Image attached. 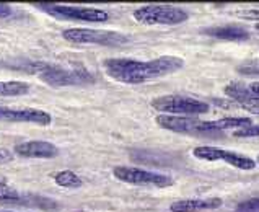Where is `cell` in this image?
Wrapping results in <instances>:
<instances>
[{"label":"cell","instance_id":"obj_1","mask_svg":"<svg viewBox=\"0 0 259 212\" xmlns=\"http://www.w3.org/2000/svg\"><path fill=\"white\" fill-rule=\"evenodd\" d=\"M184 61L178 56H160L152 61H136L129 57H111L103 62L106 74L121 83L140 85L149 80L166 77L183 69Z\"/></svg>","mask_w":259,"mask_h":212},{"label":"cell","instance_id":"obj_2","mask_svg":"<svg viewBox=\"0 0 259 212\" xmlns=\"http://www.w3.org/2000/svg\"><path fill=\"white\" fill-rule=\"evenodd\" d=\"M134 20L139 23L147 25V26H153V25H168V26H175V25H181L189 18V13L181 9V7H175V5H142L139 9L134 10Z\"/></svg>","mask_w":259,"mask_h":212},{"label":"cell","instance_id":"obj_3","mask_svg":"<svg viewBox=\"0 0 259 212\" xmlns=\"http://www.w3.org/2000/svg\"><path fill=\"white\" fill-rule=\"evenodd\" d=\"M152 108L161 114L171 116H199L209 111V105L197 98L183 97V95H163L152 100Z\"/></svg>","mask_w":259,"mask_h":212},{"label":"cell","instance_id":"obj_4","mask_svg":"<svg viewBox=\"0 0 259 212\" xmlns=\"http://www.w3.org/2000/svg\"><path fill=\"white\" fill-rule=\"evenodd\" d=\"M39 10L57 20L67 21H83V23H105L109 20V13L93 7H77V5H59V4H36Z\"/></svg>","mask_w":259,"mask_h":212},{"label":"cell","instance_id":"obj_5","mask_svg":"<svg viewBox=\"0 0 259 212\" xmlns=\"http://www.w3.org/2000/svg\"><path fill=\"white\" fill-rule=\"evenodd\" d=\"M62 38L73 45H98V46H122L129 39L117 31L92 30V28H69L62 31Z\"/></svg>","mask_w":259,"mask_h":212},{"label":"cell","instance_id":"obj_6","mask_svg":"<svg viewBox=\"0 0 259 212\" xmlns=\"http://www.w3.org/2000/svg\"><path fill=\"white\" fill-rule=\"evenodd\" d=\"M155 122L160 128L178 134L188 136H202V134H213L217 133L213 128V121H201L192 116H171V114H158Z\"/></svg>","mask_w":259,"mask_h":212},{"label":"cell","instance_id":"obj_7","mask_svg":"<svg viewBox=\"0 0 259 212\" xmlns=\"http://www.w3.org/2000/svg\"><path fill=\"white\" fill-rule=\"evenodd\" d=\"M113 175L116 180H119L127 185L136 186H153V188H168L173 185V178L163 173L149 172L144 168L136 166H114Z\"/></svg>","mask_w":259,"mask_h":212},{"label":"cell","instance_id":"obj_8","mask_svg":"<svg viewBox=\"0 0 259 212\" xmlns=\"http://www.w3.org/2000/svg\"><path fill=\"white\" fill-rule=\"evenodd\" d=\"M192 155L199 160H204V162H225L233 168H238V170H254L256 168V160L249 158L246 155H241V153L230 152L220 147H210V145H199V147L192 149Z\"/></svg>","mask_w":259,"mask_h":212},{"label":"cell","instance_id":"obj_9","mask_svg":"<svg viewBox=\"0 0 259 212\" xmlns=\"http://www.w3.org/2000/svg\"><path fill=\"white\" fill-rule=\"evenodd\" d=\"M39 78L51 87H69L92 83L93 75L87 69H61L54 65H42L39 70Z\"/></svg>","mask_w":259,"mask_h":212},{"label":"cell","instance_id":"obj_10","mask_svg":"<svg viewBox=\"0 0 259 212\" xmlns=\"http://www.w3.org/2000/svg\"><path fill=\"white\" fill-rule=\"evenodd\" d=\"M0 121L7 122H31L38 126H49L53 116L44 109L36 108H5L0 106Z\"/></svg>","mask_w":259,"mask_h":212},{"label":"cell","instance_id":"obj_11","mask_svg":"<svg viewBox=\"0 0 259 212\" xmlns=\"http://www.w3.org/2000/svg\"><path fill=\"white\" fill-rule=\"evenodd\" d=\"M225 95L230 100H233L236 106L243 108L245 111L259 116V97L253 95L245 83L240 82H232L230 85L225 87Z\"/></svg>","mask_w":259,"mask_h":212},{"label":"cell","instance_id":"obj_12","mask_svg":"<svg viewBox=\"0 0 259 212\" xmlns=\"http://www.w3.org/2000/svg\"><path fill=\"white\" fill-rule=\"evenodd\" d=\"M17 155L25 158H54L59 155V149L46 141H28L15 145Z\"/></svg>","mask_w":259,"mask_h":212},{"label":"cell","instance_id":"obj_13","mask_svg":"<svg viewBox=\"0 0 259 212\" xmlns=\"http://www.w3.org/2000/svg\"><path fill=\"white\" fill-rule=\"evenodd\" d=\"M224 201L220 197H194V199H180L175 201L169 210L171 212H199V210H212L222 207Z\"/></svg>","mask_w":259,"mask_h":212},{"label":"cell","instance_id":"obj_14","mask_svg":"<svg viewBox=\"0 0 259 212\" xmlns=\"http://www.w3.org/2000/svg\"><path fill=\"white\" fill-rule=\"evenodd\" d=\"M202 33L213 36V38H217V39H225V41H246V39H249V31L246 30V28L238 26V25L212 26V28H205Z\"/></svg>","mask_w":259,"mask_h":212},{"label":"cell","instance_id":"obj_15","mask_svg":"<svg viewBox=\"0 0 259 212\" xmlns=\"http://www.w3.org/2000/svg\"><path fill=\"white\" fill-rule=\"evenodd\" d=\"M53 180L57 186L61 188H70V189H77V188H82L83 185V180L78 177L75 172L72 170H62V172H57L53 175Z\"/></svg>","mask_w":259,"mask_h":212},{"label":"cell","instance_id":"obj_16","mask_svg":"<svg viewBox=\"0 0 259 212\" xmlns=\"http://www.w3.org/2000/svg\"><path fill=\"white\" fill-rule=\"evenodd\" d=\"M29 92V83L20 80H9L0 82V97H21Z\"/></svg>","mask_w":259,"mask_h":212},{"label":"cell","instance_id":"obj_17","mask_svg":"<svg viewBox=\"0 0 259 212\" xmlns=\"http://www.w3.org/2000/svg\"><path fill=\"white\" fill-rule=\"evenodd\" d=\"M251 124H254L249 118H224V119H219V121H213V128H215L217 133L220 131H227V129H243V128H248Z\"/></svg>","mask_w":259,"mask_h":212},{"label":"cell","instance_id":"obj_18","mask_svg":"<svg viewBox=\"0 0 259 212\" xmlns=\"http://www.w3.org/2000/svg\"><path fill=\"white\" fill-rule=\"evenodd\" d=\"M18 199V191L15 188L0 183V201H15Z\"/></svg>","mask_w":259,"mask_h":212},{"label":"cell","instance_id":"obj_19","mask_svg":"<svg viewBox=\"0 0 259 212\" xmlns=\"http://www.w3.org/2000/svg\"><path fill=\"white\" fill-rule=\"evenodd\" d=\"M233 136L235 137H257L259 136V124H251L248 128L235 131Z\"/></svg>","mask_w":259,"mask_h":212},{"label":"cell","instance_id":"obj_20","mask_svg":"<svg viewBox=\"0 0 259 212\" xmlns=\"http://www.w3.org/2000/svg\"><path fill=\"white\" fill-rule=\"evenodd\" d=\"M13 157H15V153L12 150L0 147V163H9L13 160Z\"/></svg>","mask_w":259,"mask_h":212},{"label":"cell","instance_id":"obj_21","mask_svg":"<svg viewBox=\"0 0 259 212\" xmlns=\"http://www.w3.org/2000/svg\"><path fill=\"white\" fill-rule=\"evenodd\" d=\"M238 15L246 20H259V10H243Z\"/></svg>","mask_w":259,"mask_h":212},{"label":"cell","instance_id":"obj_22","mask_svg":"<svg viewBox=\"0 0 259 212\" xmlns=\"http://www.w3.org/2000/svg\"><path fill=\"white\" fill-rule=\"evenodd\" d=\"M12 7L10 5H7V4H0V18H9L12 17Z\"/></svg>","mask_w":259,"mask_h":212},{"label":"cell","instance_id":"obj_23","mask_svg":"<svg viewBox=\"0 0 259 212\" xmlns=\"http://www.w3.org/2000/svg\"><path fill=\"white\" fill-rule=\"evenodd\" d=\"M248 89H249V92L253 93V95H256V97H259V82H254V83L248 85Z\"/></svg>","mask_w":259,"mask_h":212},{"label":"cell","instance_id":"obj_24","mask_svg":"<svg viewBox=\"0 0 259 212\" xmlns=\"http://www.w3.org/2000/svg\"><path fill=\"white\" fill-rule=\"evenodd\" d=\"M256 30H257V31H259V23H257V25H256Z\"/></svg>","mask_w":259,"mask_h":212},{"label":"cell","instance_id":"obj_25","mask_svg":"<svg viewBox=\"0 0 259 212\" xmlns=\"http://www.w3.org/2000/svg\"><path fill=\"white\" fill-rule=\"evenodd\" d=\"M256 163H259V155H257V158H256Z\"/></svg>","mask_w":259,"mask_h":212}]
</instances>
